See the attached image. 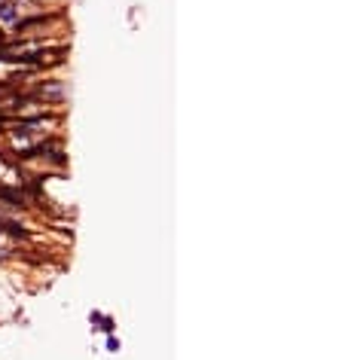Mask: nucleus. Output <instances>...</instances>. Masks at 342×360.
I'll use <instances>...</instances> for the list:
<instances>
[{
	"label": "nucleus",
	"instance_id": "nucleus-1",
	"mask_svg": "<svg viewBox=\"0 0 342 360\" xmlns=\"http://www.w3.org/2000/svg\"><path fill=\"white\" fill-rule=\"evenodd\" d=\"M0 199H3L9 208H28V202H25V195L19 192V189H9V186H0Z\"/></svg>",
	"mask_w": 342,
	"mask_h": 360
},
{
	"label": "nucleus",
	"instance_id": "nucleus-3",
	"mask_svg": "<svg viewBox=\"0 0 342 360\" xmlns=\"http://www.w3.org/2000/svg\"><path fill=\"white\" fill-rule=\"evenodd\" d=\"M89 320H92V323H98V330H101V333H107V336L113 333V320L107 317V315H101V312H92V315H89Z\"/></svg>",
	"mask_w": 342,
	"mask_h": 360
},
{
	"label": "nucleus",
	"instance_id": "nucleus-4",
	"mask_svg": "<svg viewBox=\"0 0 342 360\" xmlns=\"http://www.w3.org/2000/svg\"><path fill=\"white\" fill-rule=\"evenodd\" d=\"M19 22V12H15V3H9V0H6V3H0V22Z\"/></svg>",
	"mask_w": 342,
	"mask_h": 360
},
{
	"label": "nucleus",
	"instance_id": "nucleus-2",
	"mask_svg": "<svg viewBox=\"0 0 342 360\" xmlns=\"http://www.w3.org/2000/svg\"><path fill=\"white\" fill-rule=\"evenodd\" d=\"M0 229H3L6 235H12V238H31V232L25 226H19L15 220H6V217H0Z\"/></svg>",
	"mask_w": 342,
	"mask_h": 360
},
{
	"label": "nucleus",
	"instance_id": "nucleus-5",
	"mask_svg": "<svg viewBox=\"0 0 342 360\" xmlns=\"http://www.w3.org/2000/svg\"><path fill=\"white\" fill-rule=\"evenodd\" d=\"M107 351H113V354H116V351H119V339H113V336L107 339Z\"/></svg>",
	"mask_w": 342,
	"mask_h": 360
},
{
	"label": "nucleus",
	"instance_id": "nucleus-6",
	"mask_svg": "<svg viewBox=\"0 0 342 360\" xmlns=\"http://www.w3.org/2000/svg\"><path fill=\"white\" fill-rule=\"evenodd\" d=\"M6 43V37H3V31H0V46H3Z\"/></svg>",
	"mask_w": 342,
	"mask_h": 360
}]
</instances>
